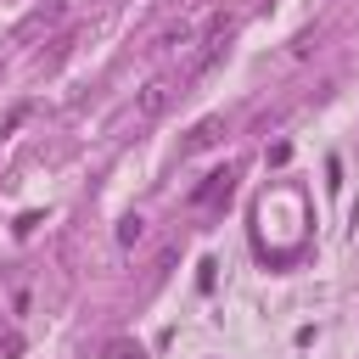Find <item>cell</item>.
<instances>
[{
    "label": "cell",
    "instance_id": "1",
    "mask_svg": "<svg viewBox=\"0 0 359 359\" xmlns=\"http://www.w3.org/2000/svg\"><path fill=\"white\" fill-rule=\"evenodd\" d=\"M174 95H180V84H174L168 73H157L151 84H140V95H135V118H140V123H157V118L174 107Z\"/></svg>",
    "mask_w": 359,
    "mask_h": 359
},
{
    "label": "cell",
    "instance_id": "2",
    "mask_svg": "<svg viewBox=\"0 0 359 359\" xmlns=\"http://www.w3.org/2000/svg\"><path fill=\"white\" fill-rule=\"evenodd\" d=\"M230 191H236V174H230V168H213V174L191 191V208H219V202H230Z\"/></svg>",
    "mask_w": 359,
    "mask_h": 359
},
{
    "label": "cell",
    "instance_id": "3",
    "mask_svg": "<svg viewBox=\"0 0 359 359\" xmlns=\"http://www.w3.org/2000/svg\"><path fill=\"white\" fill-rule=\"evenodd\" d=\"M219 135H224V118H202V123H196V129L185 135V146H180V151H185V157H196V151L219 146Z\"/></svg>",
    "mask_w": 359,
    "mask_h": 359
},
{
    "label": "cell",
    "instance_id": "4",
    "mask_svg": "<svg viewBox=\"0 0 359 359\" xmlns=\"http://www.w3.org/2000/svg\"><path fill=\"white\" fill-rule=\"evenodd\" d=\"M62 11H67V6H62V0H45V6H39V11H28V17H22V22H17V34H22V39H28V34H39V28H50V22H62Z\"/></svg>",
    "mask_w": 359,
    "mask_h": 359
},
{
    "label": "cell",
    "instance_id": "5",
    "mask_svg": "<svg viewBox=\"0 0 359 359\" xmlns=\"http://www.w3.org/2000/svg\"><path fill=\"white\" fill-rule=\"evenodd\" d=\"M140 236H146V219H135V213H129V219L118 224V241H140Z\"/></svg>",
    "mask_w": 359,
    "mask_h": 359
},
{
    "label": "cell",
    "instance_id": "6",
    "mask_svg": "<svg viewBox=\"0 0 359 359\" xmlns=\"http://www.w3.org/2000/svg\"><path fill=\"white\" fill-rule=\"evenodd\" d=\"M107 353H112V359H140V348H129V342H112Z\"/></svg>",
    "mask_w": 359,
    "mask_h": 359
}]
</instances>
